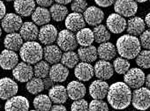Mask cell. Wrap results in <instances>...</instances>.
Listing matches in <instances>:
<instances>
[{
  "instance_id": "6da1fadb",
  "label": "cell",
  "mask_w": 150,
  "mask_h": 111,
  "mask_svg": "<svg viewBox=\"0 0 150 111\" xmlns=\"http://www.w3.org/2000/svg\"><path fill=\"white\" fill-rule=\"evenodd\" d=\"M106 96L114 109H125L131 104L132 91L125 82H116L109 86Z\"/></svg>"
},
{
  "instance_id": "7a4b0ae2",
  "label": "cell",
  "mask_w": 150,
  "mask_h": 111,
  "mask_svg": "<svg viewBox=\"0 0 150 111\" xmlns=\"http://www.w3.org/2000/svg\"><path fill=\"white\" fill-rule=\"evenodd\" d=\"M117 51L125 59H133L139 53L141 46L137 36L132 35H124L117 41Z\"/></svg>"
},
{
  "instance_id": "3957f363",
  "label": "cell",
  "mask_w": 150,
  "mask_h": 111,
  "mask_svg": "<svg viewBox=\"0 0 150 111\" xmlns=\"http://www.w3.org/2000/svg\"><path fill=\"white\" fill-rule=\"evenodd\" d=\"M20 56L23 62L35 64L43 57V49L40 43L35 41H28L20 49Z\"/></svg>"
},
{
  "instance_id": "277c9868",
  "label": "cell",
  "mask_w": 150,
  "mask_h": 111,
  "mask_svg": "<svg viewBox=\"0 0 150 111\" xmlns=\"http://www.w3.org/2000/svg\"><path fill=\"white\" fill-rule=\"evenodd\" d=\"M131 102L132 106L139 110H146L150 106V91L147 87L136 88L132 93Z\"/></svg>"
},
{
  "instance_id": "5b68a950",
  "label": "cell",
  "mask_w": 150,
  "mask_h": 111,
  "mask_svg": "<svg viewBox=\"0 0 150 111\" xmlns=\"http://www.w3.org/2000/svg\"><path fill=\"white\" fill-rule=\"evenodd\" d=\"M57 43L59 49L63 51H71L77 49L78 43L76 41L73 32L70 30H61L59 34H57Z\"/></svg>"
},
{
  "instance_id": "8992f818",
  "label": "cell",
  "mask_w": 150,
  "mask_h": 111,
  "mask_svg": "<svg viewBox=\"0 0 150 111\" xmlns=\"http://www.w3.org/2000/svg\"><path fill=\"white\" fill-rule=\"evenodd\" d=\"M145 73L143 71L139 68H132L129 69L125 73L124 77L125 83L130 87V88H139L142 86L145 83Z\"/></svg>"
},
{
  "instance_id": "52a82bcc",
  "label": "cell",
  "mask_w": 150,
  "mask_h": 111,
  "mask_svg": "<svg viewBox=\"0 0 150 111\" xmlns=\"http://www.w3.org/2000/svg\"><path fill=\"white\" fill-rule=\"evenodd\" d=\"M114 4L115 12L123 17H132L138 11V5L135 0H116Z\"/></svg>"
},
{
  "instance_id": "ba28073f",
  "label": "cell",
  "mask_w": 150,
  "mask_h": 111,
  "mask_svg": "<svg viewBox=\"0 0 150 111\" xmlns=\"http://www.w3.org/2000/svg\"><path fill=\"white\" fill-rule=\"evenodd\" d=\"M13 75L20 82H28L34 76V68L30 64L25 62L18 63L13 70Z\"/></svg>"
},
{
  "instance_id": "9c48e42d",
  "label": "cell",
  "mask_w": 150,
  "mask_h": 111,
  "mask_svg": "<svg viewBox=\"0 0 150 111\" xmlns=\"http://www.w3.org/2000/svg\"><path fill=\"white\" fill-rule=\"evenodd\" d=\"M18 90V85L13 79L7 77L0 78V99L8 100L16 95Z\"/></svg>"
},
{
  "instance_id": "30bf717a",
  "label": "cell",
  "mask_w": 150,
  "mask_h": 111,
  "mask_svg": "<svg viewBox=\"0 0 150 111\" xmlns=\"http://www.w3.org/2000/svg\"><path fill=\"white\" fill-rule=\"evenodd\" d=\"M22 19L21 16L15 13L6 14L1 21V27L3 30L6 33H15L18 32L22 25Z\"/></svg>"
},
{
  "instance_id": "8fae6325",
  "label": "cell",
  "mask_w": 150,
  "mask_h": 111,
  "mask_svg": "<svg viewBox=\"0 0 150 111\" xmlns=\"http://www.w3.org/2000/svg\"><path fill=\"white\" fill-rule=\"evenodd\" d=\"M108 29L113 34H121L126 28V21L118 13H111L106 21Z\"/></svg>"
},
{
  "instance_id": "7c38bea8",
  "label": "cell",
  "mask_w": 150,
  "mask_h": 111,
  "mask_svg": "<svg viewBox=\"0 0 150 111\" xmlns=\"http://www.w3.org/2000/svg\"><path fill=\"white\" fill-rule=\"evenodd\" d=\"M5 109L6 111H28L29 109V101L24 96L14 95L8 99Z\"/></svg>"
},
{
  "instance_id": "4fadbf2b",
  "label": "cell",
  "mask_w": 150,
  "mask_h": 111,
  "mask_svg": "<svg viewBox=\"0 0 150 111\" xmlns=\"http://www.w3.org/2000/svg\"><path fill=\"white\" fill-rule=\"evenodd\" d=\"M83 18L85 22L90 26H97L104 20L103 12L96 6H89L84 11Z\"/></svg>"
},
{
  "instance_id": "5bb4252c",
  "label": "cell",
  "mask_w": 150,
  "mask_h": 111,
  "mask_svg": "<svg viewBox=\"0 0 150 111\" xmlns=\"http://www.w3.org/2000/svg\"><path fill=\"white\" fill-rule=\"evenodd\" d=\"M57 28L51 24L43 25L41 29H39L38 33V39L41 43L49 45L52 44L57 37Z\"/></svg>"
},
{
  "instance_id": "9a60e30c",
  "label": "cell",
  "mask_w": 150,
  "mask_h": 111,
  "mask_svg": "<svg viewBox=\"0 0 150 111\" xmlns=\"http://www.w3.org/2000/svg\"><path fill=\"white\" fill-rule=\"evenodd\" d=\"M94 73L97 78L106 80V79L110 78L113 76L114 69H113L112 64L109 61L100 60V61L96 62V64L95 65Z\"/></svg>"
},
{
  "instance_id": "2e32d148",
  "label": "cell",
  "mask_w": 150,
  "mask_h": 111,
  "mask_svg": "<svg viewBox=\"0 0 150 111\" xmlns=\"http://www.w3.org/2000/svg\"><path fill=\"white\" fill-rule=\"evenodd\" d=\"M19 62V57L15 51L5 49L0 53V67L4 70L13 69Z\"/></svg>"
},
{
  "instance_id": "e0dca14e",
  "label": "cell",
  "mask_w": 150,
  "mask_h": 111,
  "mask_svg": "<svg viewBox=\"0 0 150 111\" xmlns=\"http://www.w3.org/2000/svg\"><path fill=\"white\" fill-rule=\"evenodd\" d=\"M74 75L81 81H88L95 75L94 67L93 65L90 64V63H87V62L78 63L76 66H75Z\"/></svg>"
},
{
  "instance_id": "ac0fdd59",
  "label": "cell",
  "mask_w": 150,
  "mask_h": 111,
  "mask_svg": "<svg viewBox=\"0 0 150 111\" xmlns=\"http://www.w3.org/2000/svg\"><path fill=\"white\" fill-rule=\"evenodd\" d=\"M109 85L103 79H97L89 86V94L93 99L103 100L108 93Z\"/></svg>"
},
{
  "instance_id": "d6986e66",
  "label": "cell",
  "mask_w": 150,
  "mask_h": 111,
  "mask_svg": "<svg viewBox=\"0 0 150 111\" xmlns=\"http://www.w3.org/2000/svg\"><path fill=\"white\" fill-rule=\"evenodd\" d=\"M65 20V27L68 30L71 32H77L81 28H85L86 22L83 18V15L79 13H72L66 16Z\"/></svg>"
},
{
  "instance_id": "ffe728a7",
  "label": "cell",
  "mask_w": 150,
  "mask_h": 111,
  "mask_svg": "<svg viewBox=\"0 0 150 111\" xmlns=\"http://www.w3.org/2000/svg\"><path fill=\"white\" fill-rule=\"evenodd\" d=\"M13 7L17 14L23 17H28L35 8V0H14Z\"/></svg>"
},
{
  "instance_id": "44dd1931",
  "label": "cell",
  "mask_w": 150,
  "mask_h": 111,
  "mask_svg": "<svg viewBox=\"0 0 150 111\" xmlns=\"http://www.w3.org/2000/svg\"><path fill=\"white\" fill-rule=\"evenodd\" d=\"M67 95L70 99L75 100L81 99L86 94V86L80 81H71L66 87Z\"/></svg>"
},
{
  "instance_id": "7402d4cb",
  "label": "cell",
  "mask_w": 150,
  "mask_h": 111,
  "mask_svg": "<svg viewBox=\"0 0 150 111\" xmlns=\"http://www.w3.org/2000/svg\"><path fill=\"white\" fill-rule=\"evenodd\" d=\"M20 35L23 40L28 41H35L38 38V28L34 22H24L22 23L20 28Z\"/></svg>"
},
{
  "instance_id": "603a6c76",
  "label": "cell",
  "mask_w": 150,
  "mask_h": 111,
  "mask_svg": "<svg viewBox=\"0 0 150 111\" xmlns=\"http://www.w3.org/2000/svg\"><path fill=\"white\" fill-rule=\"evenodd\" d=\"M69 75V71L66 66L62 64H53V65L50 68L49 76L50 78L56 83L64 82Z\"/></svg>"
},
{
  "instance_id": "cb8c5ba5",
  "label": "cell",
  "mask_w": 150,
  "mask_h": 111,
  "mask_svg": "<svg viewBox=\"0 0 150 111\" xmlns=\"http://www.w3.org/2000/svg\"><path fill=\"white\" fill-rule=\"evenodd\" d=\"M49 97L51 102L56 104H63L66 102L68 99L66 88L61 85L53 86L49 90Z\"/></svg>"
},
{
  "instance_id": "d4e9b609",
  "label": "cell",
  "mask_w": 150,
  "mask_h": 111,
  "mask_svg": "<svg viewBox=\"0 0 150 111\" xmlns=\"http://www.w3.org/2000/svg\"><path fill=\"white\" fill-rule=\"evenodd\" d=\"M145 28L146 24L144 20L139 17H132L126 22V31L129 35L139 36L145 31Z\"/></svg>"
},
{
  "instance_id": "484cf974",
  "label": "cell",
  "mask_w": 150,
  "mask_h": 111,
  "mask_svg": "<svg viewBox=\"0 0 150 111\" xmlns=\"http://www.w3.org/2000/svg\"><path fill=\"white\" fill-rule=\"evenodd\" d=\"M43 49V57L45 61L49 64H57L60 61L62 57V50L58 46L49 44L44 47Z\"/></svg>"
},
{
  "instance_id": "4316f807",
  "label": "cell",
  "mask_w": 150,
  "mask_h": 111,
  "mask_svg": "<svg viewBox=\"0 0 150 111\" xmlns=\"http://www.w3.org/2000/svg\"><path fill=\"white\" fill-rule=\"evenodd\" d=\"M117 55V49L114 44L111 42H103L97 49V57L101 58V60L110 61L115 58Z\"/></svg>"
},
{
  "instance_id": "83f0119b",
  "label": "cell",
  "mask_w": 150,
  "mask_h": 111,
  "mask_svg": "<svg viewBox=\"0 0 150 111\" xmlns=\"http://www.w3.org/2000/svg\"><path fill=\"white\" fill-rule=\"evenodd\" d=\"M31 17L33 22L38 26H43L50 23L51 19L50 11L46 9V7H42V6L35 8L34 12L31 14Z\"/></svg>"
},
{
  "instance_id": "f1b7e54d",
  "label": "cell",
  "mask_w": 150,
  "mask_h": 111,
  "mask_svg": "<svg viewBox=\"0 0 150 111\" xmlns=\"http://www.w3.org/2000/svg\"><path fill=\"white\" fill-rule=\"evenodd\" d=\"M23 44V39L20 34L17 32L15 33H9L4 41V45L7 49L13 51H18L21 48Z\"/></svg>"
},
{
  "instance_id": "f546056e",
  "label": "cell",
  "mask_w": 150,
  "mask_h": 111,
  "mask_svg": "<svg viewBox=\"0 0 150 111\" xmlns=\"http://www.w3.org/2000/svg\"><path fill=\"white\" fill-rule=\"evenodd\" d=\"M78 56L82 62L93 63L97 59V49L93 45L80 48L78 49Z\"/></svg>"
},
{
  "instance_id": "4dcf8cb0",
  "label": "cell",
  "mask_w": 150,
  "mask_h": 111,
  "mask_svg": "<svg viewBox=\"0 0 150 111\" xmlns=\"http://www.w3.org/2000/svg\"><path fill=\"white\" fill-rule=\"evenodd\" d=\"M75 37H76L77 43L82 47L92 45L95 41L93 30H91L90 28H81V30L78 31Z\"/></svg>"
},
{
  "instance_id": "1f68e13d",
  "label": "cell",
  "mask_w": 150,
  "mask_h": 111,
  "mask_svg": "<svg viewBox=\"0 0 150 111\" xmlns=\"http://www.w3.org/2000/svg\"><path fill=\"white\" fill-rule=\"evenodd\" d=\"M50 13L53 21L60 22L63 21L68 15V9L64 6V5H60L57 3L55 5H51Z\"/></svg>"
},
{
  "instance_id": "d6a6232c",
  "label": "cell",
  "mask_w": 150,
  "mask_h": 111,
  "mask_svg": "<svg viewBox=\"0 0 150 111\" xmlns=\"http://www.w3.org/2000/svg\"><path fill=\"white\" fill-rule=\"evenodd\" d=\"M93 34L94 39L97 43H103L108 42L110 39V33L109 32L107 28L102 24L95 26V28L93 29Z\"/></svg>"
},
{
  "instance_id": "836d02e7",
  "label": "cell",
  "mask_w": 150,
  "mask_h": 111,
  "mask_svg": "<svg viewBox=\"0 0 150 111\" xmlns=\"http://www.w3.org/2000/svg\"><path fill=\"white\" fill-rule=\"evenodd\" d=\"M79 56L76 52L73 50L71 51H65L64 54H62L61 57V64L66 66L67 68H73L76 66V64L79 63Z\"/></svg>"
},
{
  "instance_id": "e575fe53",
  "label": "cell",
  "mask_w": 150,
  "mask_h": 111,
  "mask_svg": "<svg viewBox=\"0 0 150 111\" xmlns=\"http://www.w3.org/2000/svg\"><path fill=\"white\" fill-rule=\"evenodd\" d=\"M33 104L36 110L48 111V110H50V107H51V100L50 97L45 94L37 95L34 99Z\"/></svg>"
},
{
  "instance_id": "d590c367",
  "label": "cell",
  "mask_w": 150,
  "mask_h": 111,
  "mask_svg": "<svg viewBox=\"0 0 150 111\" xmlns=\"http://www.w3.org/2000/svg\"><path fill=\"white\" fill-rule=\"evenodd\" d=\"M26 88L31 94H38L44 90L43 81L41 78L35 77L29 79L27 83Z\"/></svg>"
},
{
  "instance_id": "8d00e7d4",
  "label": "cell",
  "mask_w": 150,
  "mask_h": 111,
  "mask_svg": "<svg viewBox=\"0 0 150 111\" xmlns=\"http://www.w3.org/2000/svg\"><path fill=\"white\" fill-rule=\"evenodd\" d=\"M50 64L48 62L45 61H39L35 64L34 67V74L35 77L44 78L45 77L49 76L50 71Z\"/></svg>"
},
{
  "instance_id": "74e56055",
  "label": "cell",
  "mask_w": 150,
  "mask_h": 111,
  "mask_svg": "<svg viewBox=\"0 0 150 111\" xmlns=\"http://www.w3.org/2000/svg\"><path fill=\"white\" fill-rule=\"evenodd\" d=\"M130 63L124 57H117L113 62V69L117 74H125L130 69Z\"/></svg>"
},
{
  "instance_id": "f35d334b",
  "label": "cell",
  "mask_w": 150,
  "mask_h": 111,
  "mask_svg": "<svg viewBox=\"0 0 150 111\" xmlns=\"http://www.w3.org/2000/svg\"><path fill=\"white\" fill-rule=\"evenodd\" d=\"M136 64L139 67L148 69L150 67V53L148 49L146 50H140L139 53L136 56Z\"/></svg>"
},
{
  "instance_id": "ab89813d",
  "label": "cell",
  "mask_w": 150,
  "mask_h": 111,
  "mask_svg": "<svg viewBox=\"0 0 150 111\" xmlns=\"http://www.w3.org/2000/svg\"><path fill=\"white\" fill-rule=\"evenodd\" d=\"M88 110L91 111H97V110H109L108 104L103 101V100H98V99H94L90 104H88Z\"/></svg>"
},
{
  "instance_id": "60d3db41",
  "label": "cell",
  "mask_w": 150,
  "mask_h": 111,
  "mask_svg": "<svg viewBox=\"0 0 150 111\" xmlns=\"http://www.w3.org/2000/svg\"><path fill=\"white\" fill-rule=\"evenodd\" d=\"M88 7V2L86 0H72L71 8L72 12L82 13Z\"/></svg>"
},
{
  "instance_id": "b9f144b4",
  "label": "cell",
  "mask_w": 150,
  "mask_h": 111,
  "mask_svg": "<svg viewBox=\"0 0 150 111\" xmlns=\"http://www.w3.org/2000/svg\"><path fill=\"white\" fill-rule=\"evenodd\" d=\"M71 111H82V110H88V103L84 99L75 100L71 106Z\"/></svg>"
},
{
  "instance_id": "7bdbcfd3",
  "label": "cell",
  "mask_w": 150,
  "mask_h": 111,
  "mask_svg": "<svg viewBox=\"0 0 150 111\" xmlns=\"http://www.w3.org/2000/svg\"><path fill=\"white\" fill-rule=\"evenodd\" d=\"M139 43H140V46L143 47L144 49H149V48H150V35H149V30H145V31L140 35Z\"/></svg>"
},
{
  "instance_id": "ee69618b",
  "label": "cell",
  "mask_w": 150,
  "mask_h": 111,
  "mask_svg": "<svg viewBox=\"0 0 150 111\" xmlns=\"http://www.w3.org/2000/svg\"><path fill=\"white\" fill-rule=\"evenodd\" d=\"M97 6L101 7H109L112 6L116 0H95Z\"/></svg>"
},
{
  "instance_id": "f6af8a7d",
  "label": "cell",
  "mask_w": 150,
  "mask_h": 111,
  "mask_svg": "<svg viewBox=\"0 0 150 111\" xmlns=\"http://www.w3.org/2000/svg\"><path fill=\"white\" fill-rule=\"evenodd\" d=\"M54 0H35V3L42 7H49L52 5Z\"/></svg>"
},
{
  "instance_id": "bcb514c9",
  "label": "cell",
  "mask_w": 150,
  "mask_h": 111,
  "mask_svg": "<svg viewBox=\"0 0 150 111\" xmlns=\"http://www.w3.org/2000/svg\"><path fill=\"white\" fill-rule=\"evenodd\" d=\"M43 81V85H44V89H50L51 86H54V81L50 78V77H45L44 79L42 80Z\"/></svg>"
},
{
  "instance_id": "7dc6e473",
  "label": "cell",
  "mask_w": 150,
  "mask_h": 111,
  "mask_svg": "<svg viewBox=\"0 0 150 111\" xmlns=\"http://www.w3.org/2000/svg\"><path fill=\"white\" fill-rule=\"evenodd\" d=\"M6 6L3 3V1H1V0H0V20L3 19V17L6 15Z\"/></svg>"
},
{
  "instance_id": "c3c4849f",
  "label": "cell",
  "mask_w": 150,
  "mask_h": 111,
  "mask_svg": "<svg viewBox=\"0 0 150 111\" xmlns=\"http://www.w3.org/2000/svg\"><path fill=\"white\" fill-rule=\"evenodd\" d=\"M50 109L53 110V111H58V110L59 111H65L66 107L64 105H62V104H56L54 106H51Z\"/></svg>"
},
{
  "instance_id": "681fc988",
  "label": "cell",
  "mask_w": 150,
  "mask_h": 111,
  "mask_svg": "<svg viewBox=\"0 0 150 111\" xmlns=\"http://www.w3.org/2000/svg\"><path fill=\"white\" fill-rule=\"evenodd\" d=\"M55 1L57 4H60V5H67V4L71 3L72 0H55Z\"/></svg>"
},
{
  "instance_id": "f907efd6",
  "label": "cell",
  "mask_w": 150,
  "mask_h": 111,
  "mask_svg": "<svg viewBox=\"0 0 150 111\" xmlns=\"http://www.w3.org/2000/svg\"><path fill=\"white\" fill-rule=\"evenodd\" d=\"M149 16H150V14L147 13L146 16V18H145V21H144V22H145V24H146V26L147 28H149V26H150V23H149Z\"/></svg>"
},
{
  "instance_id": "816d5d0a",
  "label": "cell",
  "mask_w": 150,
  "mask_h": 111,
  "mask_svg": "<svg viewBox=\"0 0 150 111\" xmlns=\"http://www.w3.org/2000/svg\"><path fill=\"white\" fill-rule=\"evenodd\" d=\"M149 80H150V75L148 74L146 78H145V83H146V87L147 88H149Z\"/></svg>"
},
{
  "instance_id": "f5cc1de1",
  "label": "cell",
  "mask_w": 150,
  "mask_h": 111,
  "mask_svg": "<svg viewBox=\"0 0 150 111\" xmlns=\"http://www.w3.org/2000/svg\"><path fill=\"white\" fill-rule=\"evenodd\" d=\"M136 2H139V3H145V2H146L147 0H135Z\"/></svg>"
},
{
  "instance_id": "db71d44e",
  "label": "cell",
  "mask_w": 150,
  "mask_h": 111,
  "mask_svg": "<svg viewBox=\"0 0 150 111\" xmlns=\"http://www.w3.org/2000/svg\"><path fill=\"white\" fill-rule=\"evenodd\" d=\"M1 35H2V28L0 27V37H1Z\"/></svg>"
},
{
  "instance_id": "11a10c76",
  "label": "cell",
  "mask_w": 150,
  "mask_h": 111,
  "mask_svg": "<svg viewBox=\"0 0 150 111\" xmlns=\"http://www.w3.org/2000/svg\"><path fill=\"white\" fill-rule=\"evenodd\" d=\"M5 1H7V2H10V1H13V0H5Z\"/></svg>"
},
{
  "instance_id": "9f6ffc18",
  "label": "cell",
  "mask_w": 150,
  "mask_h": 111,
  "mask_svg": "<svg viewBox=\"0 0 150 111\" xmlns=\"http://www.w3.org/2000/svg\"><path fill=\"white\" fill-rule=\"evenodd\" d=\"M0 108H1V106H0Z\"/></svg>"
},
{
  "instance_id": "6f0895ef",
  "label": "cell",
  "mask_w": 150,
  "mask_h": 111,
  "mask_svg": "<svg viewBox=\"0 0 150 111\" xmlns=\"http://www.w3.org/2000/svg\"><path fill=\"white\" fill-rule=\"evenodd\" d=\"M86 1H87V0H86Z\"/></svg>"
}]
</instances>
